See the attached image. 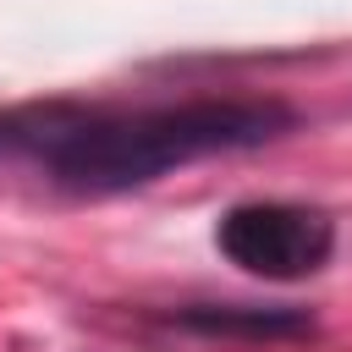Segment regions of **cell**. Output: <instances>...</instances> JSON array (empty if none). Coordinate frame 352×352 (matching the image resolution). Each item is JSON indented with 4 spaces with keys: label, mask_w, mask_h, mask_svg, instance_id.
<instances>
[{
    "label": "cell",
    "mask_w": 352,
    "mask_h": 352,
    "mask_svg": "<svg viewBox=\"0 0 352 352\" xmlns=\"http://www.w3.org/2000/svg\"><path fill=\"white\" fill-rule=\"evenodd\" d=\"M214 248L242 275H258V280H308L336 253V220L324 209H314V204L253 198V204H231L214 220Z\"/></svg>",
    "instance_id": "7a4b0ae2"
},
{
    "label": "cell",
    "mask_w": 352,
    "mask_h": 352,
    "mask_svg": "<svg viewBox=\"0 0 352 352\" xmlns=\"http://www.w3.org/2000/svg\"><path fill=\"white\" fill-rule=\"evenodd\" d=\"M176 324L198 336H242V341H280L314 330V319L297 308H220V302H187L176 308Z\"/></svg>",
    "instance_id": "3957f363"
},
{
    "label": "cell",
    "mask_w": 352,
    "mask_h": 352,
    "mask_svg": "<svg viewBox=\"0 0 352 352\" xmlns=\"http://www.w3.org/2000/svg\"><path fill=\"white\" fill-rule=\"evenodd\" d=\"M280 99H182V104H82L33 99L0 110V160L38 170L60 192L110 198L148 187L192 160L242 154L292 132Z\"/></svg>",
    "instance_id": "6da1fadb"
}]
</instances>
